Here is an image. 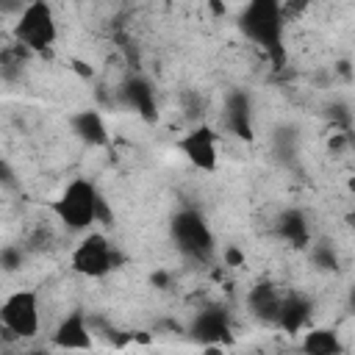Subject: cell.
<instances>
[{
    "label": "cell",
    "mask_w": 355,
    "mask_h": 355,
    "mask_svg": "<svg viewBox=\"0 0 355 355\" xmlns=\"http://www.w3.org/2000/svg\"><path fill=\"white\" fill-rule=\"evenodd\" d=\"M53 216L72 233H86L103 214V197L89 178H72L50 202Z\"/></svg>",
    "instance_id": "cell-1"
},
{
    "label": "cell",
    "mask_w": 355,
    "mask_h": 355,
    "mask_svg": "<svg viewBox=\"0 0 355 355\" xmlns=\"http://www.w3.org/2000/svg\"><path fill=\"white\" fill-rule=\"evenodd\" d=\"M239 28L252 44L263 47L266 53H283L286 17L280 0H247L239 14Z\"/></svg>",
    "instance_id": "cell-2"
},
{
    "label": "cell",
    "mask_w": 355,
    "mask_h": 355,
    "mask_svg": "<svg viewBox=\"0 0 355 355\" xmlns=\"http://www.w3.org/2000/svg\"><path fill=\"white\" fill-rule=\"evenodd\" d=\"M14 39L25 50L44 53L58 39V19L47 0H28L14 22Z\"/></svg>",
    "instance_id": "cell-3"
},
{
    "label": "cell",
    "mask_w": 355,
    "mask_h": 355,
    "mask_svg": "<svg viewBox=\"0 0 355 355\" xmlns=\"http://www.w3.org/2000/svg\"><path fill=\"white\" fill-rule=\"evenodd\" d=\"M0 324L14 338H33L42 327V305L33 288L11 291L0 302Z\"/></svg>",
    "instance_id": "cell-4"
},
{
    "label": "cell",
    "mask_w": 355,
    "mask_h": 355,
    "mask_svg": "<svg viewBox=\"0 0 355 355\" xmlns=\"http://www.w3.org/2000/svg\"><path fill=\"white\" fill-rule=\"evenodd\" d=\"M69 266H72V272H78L83 277H103L116 266L114 244L108 241L105 233L86 230L69 255Z\"/></svg>",
    "instance_id": "cell-5"
},
{
    "label": "cell",
    "mask_w": 355,
    "mask_h": 355,
    "mask_svg": "<svg viewBox=\"0 0 355 355\" xmlns=\"http://www.w3.org/2000/svg\"><path fill=\"white\" fill-rule=\"evenodd\" d=\"M175 147L197 172H216L219 169V133L211 125H205V122L191 125L175 141Z\"/></svg>",
    "instance_id": "cell-6"
},
{
    "label": "cell",
    "mask_w": 355,
    "mask_h": 355,
    "mask_svg": "<svg viewBox=\"0 0 355 355\" xmlns=\"http://www.w3.org/2000/svg\"><path fill=\"white\" fill-rule=\"evenodd\" d=\"M172 236L178 241V247L189 255H205L214 244L211 230L205 225V219L197 211H183L172 219Z\"/></svg>",
    "instance_id": "cell-7"
},
{
    "label": "cell",
    "mask_w": 355,
    "mask_h": 355,
    "mask_svg": "<svg viewBox=\"0 0 355 355\" xmlns=\"http://www.w3.org/2000/svg\"><path fill=\"white\" fill-rule=\"evenodd\" d=\"M53 344L58 349H92V330L86 324V313L80 308L69 311L58 322V327L53 333Z\"/></svg>",
    "instance_id": "cell-8"
},
{
    "label": "cell",
    "mask_w": 355,
    "mask_h": 355,
    "mask_svg": "<svg viewBox=\"0 0 355 355\" xmlns=\"http://www.w3.org/2000/svg\"><path fill=\"white\" fill-rule=\"evenodd\" d=\"M69 128L75 133V139H80L86 147H103L108 144V128L100 111L94 108H80L69 116Z\"/></svg>",
    "instance_id": "cell-9"
},
{
    "label": "cell",
    "mask_w": 355,
    "mask_h": 355,
    "mask_svg": "<svg viewBox=\"0 0 355 355\" xmlns=\"http://www.w3.org/2000/svg\"><path fill=\"white\" fill-rule=\"evenodd\" d=\"M225 119L241 139H252V103L247 92H230L225 100Z\"/></svg>",
    "instance_id": "cell-10"
},
{
    "label": "cell",
    "mask_w": 355,
    "mask_h": 355,
    "mask_svg": "<svg viewBox=\"0 0 355 355\" xmlns=\"http://www.w3.org/2000/svg\"><path fill=\"white\" fill-rule=\"evenodd\" d=\"M308 319H311V302H308L305 297L291 294V297H286V300L280 302L277 324H280L283 330L297 333V330H302V327L308 324Z\"/></svg>",
    "instance_id": "cell-11"
},
{
    "label": "cell",
    "mask_w": 355,
    "mask_h": 355,
    "mask_svg": "<svg viewBox=\"0 0 355 355\" xmlns=\"http://www.w3.org/2000/svg\"><path fill=\"white\" fill-rule=\"evenodd\" d=\"M302 349L311 352V355H333V352H341L344 344L338 341V333L336 330H327V327H313L302 336Z\"/></svg>",
    "instance_id": "cell-12"
},
{
    "label": "cell",
    "mask_w": 355,
    "mask_h": 355,
    "mask_svg": "<svg viewBox=\"0 0 355 355\" xmlns=\"http://www.w3.org/2000/svg\"><path fill=\"white\" fill-rule=\"evenodd\" d=\"M194 336L202 338V341H219L227 336V319L222 311L211 308V311H202L197 319H194Z\"/></svg>",
    "instance_id": "cell-13"
},
{
    "label": "cell",
    "mask_w": 355,
    "mask_h": 355,
    "mask_svg": "<svg viewBox=\"0 0 355 355\" xmlns=\"http://www.w3.org/2000/svg\"><path fill=\"white\" fill-rule=\"evenodd\" d=\"M277 233H280L288 244H294V247H302V244H308V239H311L308 222H305V216H302L300 211H286V214L277 219Z\"/></svg>",
    "instance_id": "cell-14"
},
{
    "label": "cell",
    "mask_w": 355,
    "mask_h": 355,
    "mask_svg": "<svg viewBox=\"0 0 355 355\" xmlns=\"http://www.w3.org/2000/svg\"><path fill=\"white\" fill-rule=\"evenodd\" d=\"M125 97H128V103L139 111V114H144V116H153V108H155V97H153V89H150V83H144V80H139V78H133L128 86H125Z\"/></svg>",
    "instance_id": "cell-15"
},
{
    "label": "cell",
    "mask_w": 355,
    "mask_h": 355,
    "mask_svg": "<svg viewBox=\"0 0 355 355\" xmlns=\"http://www.w3.org/2000/svg\"><path fill=\"white\" fill-rule=\"evenodd\" d=\"M280 297L275 294V288L272 286H258L252 294H250V308H252V313H258V316H272L275 322H277V311H280Z\"/></svg>",
    "instance_id": "cell-16"
},
{
    "label": "cell",
    "mask_w": 355,
    "mask_h": 355,
    "mask_svg": "<svg viewBox=\"0 0 355 355\" xmlns=\"http://www.w3.org/2000/svg\"><path fill=\"white\" fill-rule=\"evenodd\" d=\"M3 263H6V269H17V261H14V250L11 247L3 250Z\"/></svg>",
    "instance_id": "cell-17"
},
{
    "label": "cell",
    "mask_w": 355,
    "mask_h": 355,
    "mask_svg": "<svg viewBox=\"0 0 355 355\" xmlns=\"http://www.w3.org/2000/svg\"><path fill=\"white\" fill-rule=\"evenodd\" d=\"M349 305H352V308H355V288H352V291H349Z\"/></svg>",
    "instance_id": "cell-18"
},
{
    "label": "cell",
    "mask_w": 355,
    "mask_h": 355,
    "mask_svg": "<svg viewBox=\"0 0 355 355\" xmlns=\"http://www.w3.org/2000/svg\"><path fill=\"white\" fill-rule=\"evenodd\" d=\"M75 3H80V0H75Z\"/></svg>",
    "instance_id": "cell-19"
},
{
    "label": "cell",
    "mask_w": 355,
    "mask_h": 355,
    "mask_svg": "<svg viewBox=\"0 0 355 355\" xmlns=\"http://www.w3.org/2000/svg\"><path fill=\"white\" fill-rule=\"evenodd\" d=\"M352 3H355V0H352Z\"/></svg>",
    "instance_id": "cell-20"
}]
</instances>
